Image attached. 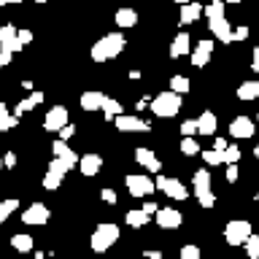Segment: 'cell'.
I'll return each mask as SVG.
<instances>
[{
    "instance_id": "5",
    "label": "cell",
    "mask_w": 259,
    "mask_h": 259,
    "mask_svg": "<svg viewBox=\"0 0 259 259\" xmlns=\"http://www.w3.org/2000/svg\"><path fill=\"white\" fill-rule=\"evenodd\" d=\"M194 194H197V202L205 210L216 205V194L210 192V173L205 167L194 170Z\"/></svg>"
},
{
    "instance_id": "25",
    "label": "cell",
    "mask_w": 259,
    "mask_h": 259,
    "mask_svg": "<svg viewBox=\"0 0 259 259\" xmlns=\"http://www.w3.org/2000/svg\"><path fill=\"white\" fill-rule=\"evenodd\" d=\"M11 246L19 251V254H30L32 251V235H27V232H16V235H11Z\"/></svg>"
},
{
    "instance_id": "22",
    "label": "cell",
    "mask_w": 259,
    "mask_h": 259,
    "mask_svg": "<svg viewBox=\"0 0 259 259\" xmlns=\"http://www.w3.org/2000/svg\"><path fill=\"white\" fill-rule=\"evenodd\" d=\"M113 22H116L121 30L135 27V24H138V11H135V8H119L116 16H113Z\"/></svg>"
},
{
    "instance_id": "31",
    "label": "cell",
    "mask_w": 259,
    "mask_h": 259,
    "mask_svg": "<svg viewBox=\"0 0 259 259\" xmlns=\"http://www.w3.org/2000/svg\"><path fill=\"white\" fill-rule=\"evenodd\" d=\"M224 0H210V3L202 8V14L208 16V19H219V16H224Z\"/></svg>"
},
{
    "instance_id": "51",
    "label": "cell",
    "mask_w": 259,
    "mask_h": 259,
    "mask_svg": "<svg viewBox=\"0 0 259 259\" xmlns=\"http://www.w3.org/2000/svg\"><path fill=\"white\" fill-rule=\"evenodd\" d=\"M254 157H256V159H259V146H256V149H254Z\"/></svg>"
},
{
    "instance_id": "27",
    "label": "cell",
    "mask_w": 259,
    "mask_h": 259,
    "mask_svg": "<svg viewBox=\"0 0 259 259\" xmlns=\"http://www.w3.org/2000/svg\"><path fill=\"white\" fill-rule=\"evenodd\" d=\"M44 103V92H30V97H24V100H19V105H16V116H22L24 111H32L35 105Z\"/></svg>"
},
{
    "instance_id": "10",
    "label": "cell",
    "mask_w": 259,
    "mask_h": 259,
    "mask_svg": "<svg viewBox=\"0 0 259 259\" xmlns=\"http://www.w3.org/2000/svg\"><path fill=\"white\" fill-rule=\"evenodd\" d=\"M49 216H52V210H49L44 202H32L22 210V222L30 224V227H44L49 222Z\"/></svg>"
},
{
    "instance_id": "21",
    "label": "cell",
    "mask_w": 259,
    "mask_h": 259,
    "mask_svg": "<svg viewBox=\"0 0 259 259\" xmlns=\"http://www.w3.org/2000/svg\"><path fill=\"white\" fill-rule=\"evenodd\" d=\"M103 100H105L103 92L89 89V92L81 95V108H84V111H103Z\"/></svg>"
},
{
    "instance_id": "54",
    "label": "cell",
    "mask_w": 259,
    "mask_h": 259,
    "mask_svg": "<svg viewBox=\"0 0 259 259\" xmlns=\"http://www.w3.org/2000/svg\"><path fill=\"white\" fill-rule=\"evenodd\" d=\"M35 3H40V6H44V3H49V0H35Z\"/></svg>"
},
{
    "instance_id": "19",
    "label": "cell",
    "mask_w": 259,
    "mask_h": 259,
    "mask_svg": "<svg viewBox=\"0 0 259 259\" xmlns=\"http://www.w3.org/2000/svg\"><path fill=\"white\" fill-rule=\"evenodd\" d=\"M189 49H192V38L186 35V32H178L173 38V44H170V57H173V60H181V57L189 54Z\"/></svg>"
},
{
    "instance_id": "2",
    "label": "cell",
    "mask_w": 259,
    "mask_h": 259,
    "mask_svg": "<svg viewBox=\"0 0 259 259\" xmlns=\"http://www.w3.org/2000/svg\"><path fill=\"white\" fill-rule=\"evenodd\" d=\"M119 235H121L119 232V224H113V222L97 224L95 232H92V238H89V246H92L95 254H103V251H108L111 246H116Z\"/></svg>"
},
{
    "instance_id": "14",
    "label": "cell",
    "mask_w": 259,
    "mask_h": 259,
    "mask_svg": "<svg viewBox=\"0 0 259 259\" xmlns=\"http://www.w3.org/2000/svg\"><path fill=\"white\" fill-rule=\"evenodd\" d=\"M135 162H138L141 167H146L149 173H162V159H159L151 149H146V146L135 149Z\"/></svg>"
},
{
    "instance_id": "37",
    "label": "cell",
    "mask_w": 259,
    "mask_h": 259,
    "mask_svg": "<svg viewBox=\"0 0 259 259\" xmlns=\"http://www.w3.org/2000/svg\"><path fill=\"white\" fill-rule=\"evenodd\" d=\"M197 133V119H186L181 124V135H194Z\"/></svg>"
},
{
    "instance_id": "36",
    "label": "cell",
    "mask_w": 259,
    "mask_h": 259,
    "mask_svg": "<svg viewBox=\"0 0 259 259\" xmlns=\"http://www.w3.org/2000/svg\"><path fill=\"white\" fill-rule=\"evenodd\" d=\"M224 162H227V165H235V162H240V149H238V146H230V143H227V149H224Z\"/></svg>"
},
{
    "instance_id": "24",
    "label": "cell",
    "mask_w": 259,
    "mask_h": 259,
    "mask_svg": "<svg viewBox=\"0 0 259 259\" xmlns=\"http://www.w3.org/2000/svg\"><path fill=\"white\" fill-rule=\"evenodd\" d=\"M202 16V6L200 3H184L181 6V16H178V19H181V24H194Z\"/></svg>"
},
{
    "instance_id": "4",
    "label": "cell",
    "mask_w": 259,
    "mask_h": 259,
    "mask_svg": "<svg viewBox=\"0 0 259 259\" xmlns=\"http://www.w3.org/2000/svg\"><path fill=\"white\" fill-rule=\"evenodd\" d=\"M73 170V165L65 157H54L52 162H49V167H46V173H44V189L49 192H54V189H60V184H62V178L68 176Z\"/></svg>"
},
{
    "instance_id": "17",
    "label": "cell",
    "mask_w": 259,
    "mask_h": 259,
    "mask_svg": "<svg viewBox=\"0 0 259 259\" xmlns=\"http://www.w3.org/2000/svg\"><path fill=\"white\" fill-rule=\"evenodd\" d=\"M210 54H213V40H208V38L197 40V46H194V52H192V65L194 68H205Z\"/></svg>"
},
{
    "instance_id": "7",
    "label": "cell",
    "mask_w": 259,
    "mask_h": 259,
    "mask_svg": "<svg viewBox=\"0 0 259 259\" xmlns=\"http://www.w3.org/2000/svg\"><path fill=\"white\" fill-rule=\"evenodd\" d=\"M154 186L165 194V197H170V200H186L189 197V189L184 186V181L181 178H167V176H162V173H157V181H154Z\"/></svg>"
},
{
    "instance_id": "9",
    "label": "cell",
    "mask_w": 259,
    "mask_h": 259,
    "mask_svg": "<svg viewBox=\"0 0 259 259\" xmlns=\"http://www.w3.org/2000/svg\"><path fill=\"white\" fill-rule=\"evenodd\" d=\"M251 232L254 230H251V224L246 219H235V222H230L224 227V240L230 243V246H240V243H246V238Z\"/></svg>"
},
{
    "instance_id": "8",
    "label": "cell",
    "mask_w": 259,
    "mask_h": 259,
    "mask_svg": "<svg viewBox=\"0 0 259 259\" xmlns=\"http://www.w3.org/2000/svg\"><path fill=\"white\" fill-rule=\"evenodd\" d=\"M124 184H127V189H130V197H138V200H143V197H151L154 194V181L149 176H143V173H130L124 178Z\"/></svg>"
},
{
    "instance_id": "50",
    "label": "cell",
    "mask_w": 259,
    "mask_h": 259,
    "mask_svg": "<svg viewBox=\"0 0 259 259\" xmlns=\"http://www.w3.org/2000/svg\"><path fill=\"white\" fill-rule=\"evenodd\" d=\"M0 68H6V60H3V54H0Z\"/></svg>"
},
{
    "instance_id": "29",
    "label": "cell",
    "mask_w": 259,
    "mask_h": 259,
    "mask_svg": "<svg viewBox=\"0 0 259 259\" xmlns=\"http://www.w3.org/2000/svg\"><path fill=\"white\" fill-rule=\"evenodd\" d=\"M103 113H105V119H113V116H119V113H124V108H121V103L119 100H113V97H105L103 100Z\"/></svg>"
},
{
    "instance_id": "18",
    "label": "cell",
    "mask_w": 259,
    "mask_h": 259,
    "mask_svg": "<svg viewBox=\"0 0 259 259\" xmlns=\"http://www.w3.org/2000/svg\"><path fill=\"white\" fill-rule=\"evenodd\" d=\"M208 27L210 32L222 40V44H232V27H230V22L224 19V16H219V19H208Z\"/></svg>"
},
{
    "instance_id": "49",
    "label": "cell",
    "mask_w": 259,
    "mask_h": 259,
    "mask_svg": "<svg viewBox=\"0 0 259 259\" xmlns=\"http://www.w3.org/2000/svg\"><path fill=\"white\" fill-rule=\"evenodd\" d=\"M8 3H22V0H0V6H8Z\"/></svg>"
},
{
    "instance_id": "12",
    "label": "cell",
    "mask_w": 259,
    "mask_h": 259,
    "mask_svg": "<svg viewBox=\"0 0 259 259\" xmlns=\"http://www.w3.org/2000/svg\"><path fill=\"white\" fill-rule=\"evenodd\" d=\"M65 124H68V108H65V105L49 108L46 119H44V133H60Z\"/></svg>"
},
{
    "instance_id": "38",
    "label": "cell",
    "mask_w": 259,
    "mask_h": 259,
    "mask_svg": "<svg viewBox=\"0 0 259 259\" xmlns=\"http://www.w3.org/2000/svg\"><path fill=\"white\" fill-rule=\"evenodd\" d=\"M181 259H200V248L197 246H184L181 248Z\"/></svg>"
},
{
    "instance_id": "40",
    "label": "cell",
    "mask_w": 259,
    "mask_h": 259,
    "mask_svg": "<svg viewBox=\"0 0 259 259\" xmlns=\"http://www.w3.org/2000/svg\"><path fill=\"white\" fill-rule=\"evenodd\" d=\"M100 197H103L105 202H108V205H116V200H119V197H116V192H113V189H108V186H105V189L100 192Z\"/></svg>"
},
{
    "instance_id": "33",
    "label": "cell",
    "mask_w": 259,
    "mask_h": 259,
    "mask_svg": "<svg viewBox=\"0 0 259 259\" xmlns=\"http://www.w3.org/2000/svg\"><path fill=\"white\" fill-rule=\"evenodd\" d=\"M170 89L178 92V95H186L192 89V84H189V78H186V76H173V78H170Z\"/></svg>"
},
{
    "instance_id": "34",
    "label": "cell",
    "mask_w": 259,
    "mask_h": 259,
    "mask_svg": "<svg viewBox=\"0 0 259 259\" xmlns=\"http://www.w3.org/2000/svg\"><path fill=\"white\" fill-rule=\"evenodd\" d=\"M181 154H186V157H194V154H200V146H197V141H194V135H184V141H181Z\"/></svg>"
},
{
    "instance_id": "28",
    "label": "cell",
    "mask_w": 259,
    "mask_h": 259,
    "mask_svg": "<svg viewBox=\"0 0 259 259\" xmlns=\"http://www.w3.org/2000/svg\"><path fill=\"white\" fill-rule=\"evenodd\" d=\"M16 124H19V116L8 111L6 103H0V133H8V130H14Z\"/></svg>"
},
{
    "instance_id": "55",
    "label": "cell",
    "mask_w": 259,
    "mask_h": 259,
    "mask_svg": "<svg viewBox=\"0 0 259 259\" xmlns=\"http://www.w3.org/2000/svg\"><path fill=\"white\" fill-rule=\"evenodd\" d=\"M0 167H6V165H3V159H0Z\"/></svg>"
},
{
    "instance_id": "41",
    "label": "cell",
    "mask_w": 259,
    "mask_h": 259,
    "mask_svg": "<svg viewBox=\"0 0 259 259\" xmlns=\"http://www.w3.org/2000/svg\"><path fill=\"white\" fill-rule=\"evenodd\" d=\"M235 181H238V162L227 165V184H235Z\"/></svg>"
},
{
    "instance_id": "39",
    "label": "cell",
    "mask_w": 259,
    "mask_h": 259,
    "mask_svg": "<svg viewBox=\"0 0 259 259\" xmlns=\"http://www.w3.org/2000/svg\"><path fill=\"white\" fill-rule=\"evenodd\" d=\"M248 32H251V30L246 27V24H240V27H235V30H232V40H246V38H248Z\"/></svg>"
},
{
    "instance_id": "48",
    "label": "cell",
    "mask_w": 259,
    "mask_h": 259,
    "mask_svg": "<svg viewBox=\"0 0 259 259\" xmlns=\"http://www.w3.org/2000/svg\"><path fill=\"white\" fill-rule=\"evenodd\" d=\"M146 256L149 259H162V251H146Z\"/></svg>"
},
{
    "instance_id": "20",
    "label": "cell",
    "mask_w": 259,
    "mask_h": 259,
    "mask_svg": "<svg viewBox=\"0 0 259 259\" xmlns=\"http://www.w3.org/2000/svg\"><path fill=\"white\" fill-rule=\"evenodd\" d=\"M216 127H219V119L213 111H202L200 119H197V133L200 135H216Z\"/></svg>"
},
{
    "instance_id": "43",
    "label": "cell",
    "mask_w": 259,
    "mask_h": 259,
    "mask_svg": "<svg viewBox=\"0 0 259 259\" xmlns=\"http://www.w3.org/2000/svg\"><path fill=\"white\" fill-rule=\"evenodd\" d=\"M16 35H19V44H22V46H27L30 40H32V30H19Z\"/></svg>"
},
{
    "instance_id": "13",
    "label": "cell",
    "mask_w": 259,
    "mask_h": 259,
    "mask_svg": "<svg viewBox=\"0 0 259 259\" xmlns=\"http://www.w3.org/2000/svg\"><path fill=\"white\" fill-rule=\"evenodd\" d=\"M254 133H256L254 119H248V116H238V119H232V121H230V135H232V138H238V141L254 138Z\"/></svg>"
},
{
    "instance_id": "47",
    "label": "cell",
    "mask_w": 259,
    "mask_h": 259,
    "mask_svg": "<svg viewBox=\"0 0 259 259\" xmlns=\"http://www.w3.org/2000/svg\"><path fill=\"white\" fill-rule=\"evenodd\" d=\"M213 149H216V151H224V149H227V141H224V138H216Z\"/></svg>"
},
{
    "instance_id": "44",
    "label": "cell",
    "mask_w": 259,
    "mask_h": 259,
    "mask_svg": "<svg viewBox=\"0 0 259 259\" xmlns=\"http://www.w3.org/2000/svg\"><path fill=\"white\" fill-rule=\"evenodd\" d=\"M3 165H6L8 170H11V167H16V154H14V151H8L6 157H3Z\"/></svg>"
},
{
    "instance_id": "6",
    "label": "cell",
    "mask_w": 259,
    "mask_h": 259,
    "mask_svg": "<svg viewBox=\"0 0 259 259\" xmlns=\"http://www.w3.org/2000/svg\"><path fill=\"white\" fill-rule=\"evenodd\" d=\"M16 30L14 24H3L0 27V54H3V60H6V65L11 62V57L16 54V52H22V44H19V35H16Z\"/></svg>"
},
{
    "instance_id": "23",
    "label": "cell",
    "mask_w": 259,
    "mask_h": 259,
    "mask_svg": "<svg viewBox=\"0 0 259 259\" xmlns=\"http://www.w3.org/2000/svg\"><path fill=\"white\" fill-rule=\"evenodd\" d=\"M124 222L133 227V230H141V227H146L151 222V216L146 213L143 208H135V210H127V213H124Z\"/></svg>"
},
{
    "instance_id": "53",
    "label": "cell",
    "mask_w": 259,
    "mask_h": 259,
    "mask_svg": "<svg viewBox=\"0 0 259 259\" xmlns=\"http://www.w3.org/2000/svg\"><path fill=\"white\" fill-rule=\"evenodd\" d=\"M176 3H181V6H184V3H189V0H176Z\"/></svg>"
},
{
    "instance_id": "32",
    "label": "cell",
    "mask_w": 259,
    "mask_h": 259,
    "mask_svg": "<svg viewBox=\"0 0 259 259\" xmlns=\"http://www.w3.org/2000/svg\"><path fill=\"white\" fill-rule=\"evenodd\" d=\"M243 246H246V256H248V259H259V235L251 232Z\"/></svg>"
},
{
    "instance_id": "11",
    "label": "cell",
    "mask_w": 259,
    "mask_h": 259,
    "mask_svg": "<svg viewBox=\"0 0 259 259\" xmlns=\"http://www.w3.org/2000/svg\"><path fill=\"white\" fill-rule=\"evenodd\" d=\"M113 121H116L119 133H151V124H149V121H143L141 116H127V113H119V116H113Z\"/></svg>"
},
{
    "instance_id": "30",
    "label": "cell",
    "mask_w": 259,
    "mask_h": 259,
    "mask_svg": "<svg viewBox=\"0 0 259 259\" xmlns=\"http://www.w3.org/2000/svg\"><path fill=\"white\" fill-rule=\"evenodd\" d=\"M16 208H19V200H14V197L0 200V224H6V222H8V216H11Z\"/></svg>"
},
{
    "instance_id": "1",
    "label": "cell",
    "mask_w": 259,
    "mask_h": 259,
    "mask_svg": "<svg viewBox=\"0 0 259 259\" xmlns=\"http://www.w3.org/2000/svg\"><path fill=\"white\" fill-rule=\"evenodd\" d=\"M127 40L121 32H108V35H103L97 44H92V60L95 62H108L113 60V57H119L121 52H124Z\"/></svg>"
},
{
    "instance_id": "42",
    "label": "cell",
    "mask_w": 259,
    "mask_h": 259,
    "mask_svg": "<svg viewBox=\"0 0 259 259\" xmlns=\"http://www.w3.org/2000/svg\"><path fill=\"white\" fill-rule=\"evenodd\" d=\"M73 133H76V124H70V121H68V124L60 130V138H62V141H68V138H73Z\"/></svg>"
},
{
    "instance_id": "45",
    "label": "cell",
    "mask_w": 259,
    "mask_h": 259,
    "mask_svg": "<svg viewBox=\"0 0 259 259\" xmlns=\"http://www.w3.org/2000/svg\"><path fill=\"white\" fill-rule=\"evenodd\" d=\"M143 210H146V213H157V210H159V205H157V202H154V200H149V202H146V205H143Z\"/></svg>"
},
{
    "instance_id": "16",
    "label": "cell",
    "mask_w": 259,
    "mask_h": 259,
    "mask_svg": "<svg viewBox=\"0 0 259 259\" xmlns=\"http://www.w3.org/2000/svg\"><path fill=\"white\" fill-rule=\"evenodd\" d=\"M157 224L162 230H178V227L184 224V216L173 208H159L157 210Z\"/></svg>"
},
{
    "instance_id": "3",
    "label": "cell",
    "mask_w": 259,
    "mask_h": 259,
    "mask_svg": "<svg viewBox=\"0 0 259 259\" xmlns=\"http://www.w3.org/2000/svg\"><path fill=\"white\" fill-rule=\"evenodd\" d=\"M178 111H181V95L173 92V89L159 92L151 100V113H154V116H159V119H173Z\"/></svg>"
},
{
    "instance_id": "26",
    "label": "cell",
    "mask_w": 259,
    "mask_h": 259,
    "mask_svg": "<svg viewBox=\"0 0 259 259\" xmlns=\"http://www.w3.org/2000/svg\"><path fill=\"white\" fill-rule=\"evenodd\" d=\"M259 97V81H243L238 87V100L248 103V100H256Z\"/></svg>"
},
{
    "instance_id": "52",
    "label": "cell",
    "mask_w": 259,
    "mask_h": 259,
    "mask_svg": "<svg viewBox=\"0 0 259 259\" xmlns=\"http://www.w3.org/2000/svg\"><path fill=\"white\" fill-rule=\"evenodd\" d=\"M224 3H240V0H224Z\"/></svg>"
},
{
    "instance_id": "35",
    "label": "cell",
    "mask_w": 259,
    "mask_h": 259,
    "mask_svg": "<svg viewBox=\"0 0 259 259\" xmlns=\"http://www.w3.org/2000/svg\"><path fill=\"white\" fill-rule=\"evenodd\" d=\"M200 154H202V159H205V165H222L224 162V151L210 149V151H200Z\"/></svg>"
},
{
    "instance_id": "46",
    "label": "cell",
    "mask_w": 259,
    "mask_h": 259,
    "mask_svg": "<svg viewBox=\"0 0 259 259\" xmlns=\"http://www.w3.org/2000/svg\"><path fill=\"white\" fill-rule=\"evenodd\" d=\"M251 68H254V70H259V46L254 49V54H251Z\"/></svg>"
},
{
    "instance_id": "15",
    "label": "cell",
    "mask_w": 259,
    "mask_h": 259,
    "mask_svg": "<svg viewBox=\"0 0 259 259\" xmlns=\"http://www.w3.org/2000/svg\"><path fill=\"white\" fill-rule=\"evenodd\" d=\"M78 167H81V173H84L87 178H95L103 170V157L95 154V151H89V154H84V157L78 159Z\"/></svg>"
}]
</instances>
